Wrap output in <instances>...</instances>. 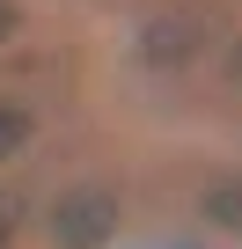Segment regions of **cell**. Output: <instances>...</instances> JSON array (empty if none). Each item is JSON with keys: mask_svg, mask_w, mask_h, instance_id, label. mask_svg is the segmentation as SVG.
Segmentation results:
<instances>
[{"mask_svg": "<svg viewBox=\"0 0 242 249\" xmlns=\"http://www.w3.org/2000/svg\"><path fill=\"white\" fill-rule=\"evenodd\" d=\"M44 220H52V242H59V249H103V234L117 227V205H110V191H88V183H81V191H66Z\"/></svg>", "mask_w": 242, "mask_h": 249, "instance_id": "obj_1", "label": "cell"}, {"mask_svg": "<svg viewBox=\"0 0 242 249\" xmlns=\"http://www.w3.org/2000/svg\"><path fill=\"white\" fill-rule=\"evenodd\" d=\"M22 140H30V117H22V110H0V161H8Z\"/></svg>", "mask_w": 242, "mask_h": 249, "instance_id": "obj_3", "label": "cell"}, {"mask_svg": "<svg viewBox=\"0 0 242 249\" xmlns=\"http://www.w3.org/2000/svg\"><path fill=\"white\" fill-rule=\"evenodd\" d=\"M15 37V0H0V44Z\"/></svg>", "mask_w": 242, "mask_h": 249, "instance_id": "obj_4", "label": "cell"}, {"mask_svg": "<svg viewBox=\"0 0 242 249\" xmlns=\"http://www.w3.org/2000/svg\"><path fill=\"white\" fill-rule=\"evenodd\" d=\"M205 213H213L220 227H242V176H227V183H213V191H205Z\"/></svg>", "mask_w": 242, "mask_h": 249, "instance_id": "obj_2", "label": "cell"}]
</instances>
